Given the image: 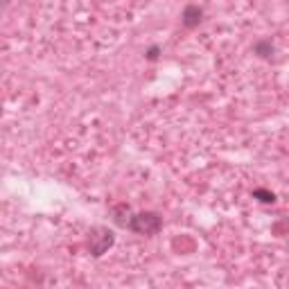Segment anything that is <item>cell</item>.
<instances>
[{
	"label": "cell",
	"mask_w": 289,
	"mask_h": 289,
	"mask_svg": "<svg viewBox=\"0 0 289 289\" xmlns=\"http://www.w3.org/2000/svg\"><path fill=\"white\" fill-rule=\"evenodd\" d=\"M195 16H201V11H199V9H188V14H185V23H188V25L197 23Z\"/></svg>",
	"instance_id": "2"
},
{
	"label": "cell",
	"mask_w": 289,
	"mask_h": 289,
	"mask_svg": "<svg viewBox=\"0 0 289 289\" xmlns=\"http://www.w3.org/2000/svg\"><path fill=\"white\" fill-rule=\"evenodd\" d=\"M158 226H161V219L156 215H138L133 219V228L140 233H154Z\"/></svg>",
	"instance_id": "1"
}]
</instances>
